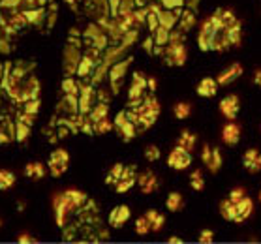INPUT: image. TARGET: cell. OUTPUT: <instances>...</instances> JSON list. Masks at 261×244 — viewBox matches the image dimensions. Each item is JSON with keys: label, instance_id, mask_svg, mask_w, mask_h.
<instances>
[{"label": "cell", "instance_id": "1", "mask_svg": "<svg viewBox=\"0 0 261 244\" xmlns=\"http://www.w3.org/2000/svg\"><path fill=\"white\" fill-rule=\"evenodd\" d=\"M222 30H224V26H222V21H220L218 13H214L213 17H208L207 21H205V23L201 24L199 36H197V43H199V49H201V51H213L214 38L218 36Z\"/></svg>", "mask_w": 261, "mask_h": 244}, {"label": "cell", "instance_id": "2", "mask_svg": "<svg viewBox=\"0 0 261 244\" xmlns=\"http://www.w3.org/2000/svg\"><path fill=\"white\" fill-rule=\"evenodd\" d=\"M68 166H70V154H68V150L57 149L51 152V156H49V171H51L53 177L64 175Z\"/></svg>", "mask_w": 261, "mask_h": 244}, {"label": "cell", "instance_id": "3", "mask_svg": "<svg viewBox=\"0 0 261 244\" xmlns=\"http://www.w3.org/2000/svg\"><path fill=\"white\" fill-rule=\"evenodd\" d=\"M190 164H192V154L188 150L180 149V147H175L169 152V156H167V166L171 167V169H177V171L188 169Z\"/></svg>", "mask_w": 261, "mask_h": 244}, {"label": "cell", "instance_id": "4", "mask_svg": "<svg viewBox=\"0 0 261 244\" xmlns=\"http://www.w3.org/2000/svg\"><path fill=\"white\" fill-rule=\"evenodd\" d=\"M239 109H241V101H239L237 94H229L220 101V111H222V115L229 120H233L235 117H237Z\"/></svg>", "mask_w": 261, "mask_h": 244}, {"label": "cell", "instance_id": "5", "mask_svg": "<svg viewBox=\"0 0 261 244\" xmlns=\"http://www.w3.org/2000/svg\"><path fill=\"white\" fill-rule=\"evenodd\" d=\"M59 199L64 203L66 207H68V210L71 212V210H75V208L81 207V205L87 201V196L79 190H66L62 196H59Z\"/></svg>", "mask_w": 261, "mask_h": 244}, {"label": "cell", "instance_id": "6", "mask_svg": "<svg viewBox=\"0 0 261 244\" xmlns=\"http://www.w3.org/2000/svg\"><path fill=\"white\" fill-rule=\"evenodd\" d=\"M166 62L169 66H182L186 62V47L182 45H167Z\"/></svg>", "mask_w": 261, "mask_h": 244}, {"label": "cell", "instance_id": "7", "mask_svg": "<svg viewBox=\"0 0 261 244\" xmlns=\"http://www.w3.org/2000/svg\"><path fill=\"white\" fill-rule=\"evenodd\" d=\"M243 75V66L239 64V62H233L231 66H227L224 72L220 73L218 75V85H222V87H226V85H229V83H233L237 77H241Z\"/></svg>", "mask_w": 261, "mask_h": 244}, {"label": "cell", "instance_id": "8", "mask_svg": "<svg viewBox=\"0 0 261 244\" xmlns=\"http://www.w3.org/2000/svg\"><path fill=\"white\" fill-rule=\"evenodd\" d=\"M243 164L246 171L250 173H259L261 171V152L255 149H248L243 156Z\"/></svg>", "mask_w": 261, "mask_h": 244}, {"label": "cell", "instance_id": "9", "mask_svg": "<svg viewBox=\"0 0 261 244\" xmlns=\"http://www.w3.org/2000/svg\"><path fill=\"white\" fill-rule=\"evenodd\" d=\"M128 220H130V208L126 207V205L115 207L111 210V214H109V224L113 227H122Z\"/></svg>", "mask_w": 261, "mask_h": 244}, {"label": "cell", "instance_id": "10", "mask_svg": "<svg viewBox=\"0 0 261 244\" xmlns=\"http://www.w3.org/2000/svg\"><path fill=\"white\" fill-rule=\"evenodd\" d=\"M222 139H224L226 145L235 147L239 143V139H241V126L235 124V122H227L224 126V130H222Z\"/></svg>", "mask_w": 261, "mask_h": 244}, {"label": "cell", "instance_id": "11", "mask_svg": "<svg viewBox=\"0 0 261 244\" xmlns=\"http://www.w3.org/2000/svg\"><path fill=\"white\" fill-rule=\"evenodd\" d=\"M196 92L203 98H213L218 92V81L213 77H205L199 81V85L196 87Z\"/></svg>", "mask_w": 261, "mask_h": 244}, {"label": "cell", "instance_id": "12", "mask_svg": "<svg viewBox=\"0 0 261 244\" xmlns=\"http://www.w3.org/2000/svg\"><path fill=\"white\" fill-rule=\"evenodd\" d=\"M137 182L141 186V192L147 194V196L152 194V192H156V188H158V179H156V175L152 171H145L143 175H139Z\"/></svg>", "mask_w": 261, "mask_h": 244}, {"label": "cell", "instance_id": "13", "mask_svg": "<svg viewBox=\"0 0 261 244\" xmlns=\"http://www.w3.org/2000/svg\"><path fill=\"white\" fill-rule=\"evenodd\" d=\"M237 205V224H243L246 218H248L250 214H252V210H254V201L250 199L248 196H244L241 201L235 203Z\"/></svg>", "mask_w": 261, "mask_h": 244}, {"label": "cell", "instance_id": "14", "mask_svg": "<svg viewBox=\"0 0 261 244\" xmlns=\"http://www.w3.org/2000/svg\"><path fill=\"white\" fill-rule=\"evenodd\" d=\"M220 214H222L224 220L235 222L237 220V205L227 197V199H224V201L220 203Z\"/></svg>", "mask_w": 261, "mask_h": 244}, {"label": "cell", "instance_id": "15", "mask_svg": "<svg viewBox=\"0 0 261 244\" xmlns=\"http://www.w3.org/2000/svg\"><path fill=\"white\" fill-rule=\"evenodd\" d=\"M24 177H29V179H34V180H40L45 177V167H43L42 161H30L24 166Z\"/></svg>", "mask_w": 261, "mask_h": 244}, {"label": "cell", "instance_id": "16", "mask_svg": "<svg viewBox=\"0 0 261 244\" xmlns=\"http://www.w3.org/2000/svg\"><path fill=\"white\" fill-rule=\"evenodd\" d=\"M196 143H197V137L188 130H182V133L177 139V147L188 150V152H192V150L196 149Z\"/></svg>", "mask_w": 261, "mask_h": 244}, {"label": "cell", "instance_id": "17", "mask_svg": "<svg viewBox=\"0 0 261 244\" xmlns=\"http://www.w3.org/2000/svg\"><path fill=\"white\" fill-rule=\"evenodd\" d=\"M145 216H147V220L150 222V229H152L154 233L160 231L162 227H164V224H166V216L160 214L158 210H148Z\"/></svg>", "mask_w": 261, "mask_h": 244}, {"label": "cell", "instance_id": "18", "mask_svg": "<svg viewBox=\"0 0 261 244\" xmlns=\"http://www.w3.org/2000/svg\"><path fill=\"white\" fill-rule=\"evenodd\" d=\"M184 201H182V196L178 194V192H173V194H169L166 199V207L167 210H171V212H178L180 208H182Z\"/></svg>", "mask_w": 261, "mask_h": 244}, {"label": "cell", "instance_id": "19", "mask_svg": "<svg viewBox=\"0 0 261 244\" xmlns=\"http://www.w3.org/2000/svg\"><path fill=\"white\" fill-rule=\"evenodd\" d=\"M15 184V175L8 169H0V192L10 190Z\"/></svg>", "mask_w": 261, "mask_h": 244}, {"label": "cell", "instance_id": "20", "mask_svg": "<svg viewBox=\"0 0 261 244\" xmlns=\"http://www.w3.org/2000/svg\"><path fill=\"white\" fill-rule=\"evenodd\" d=\"M173 113H175V117H177L178 120L188 119L190 113H192V105L188 103V101H178L177 105L173 107Z\"/></svg>", "mask_w": 261, "mask_h": 244}, {"label": "cell", "instance_id": "21", "mask_svg": "<svg viewBox=\"0 0 261 244\" xmlns=\"http://www.w3.org/2000/svg\"><path fill=\"white\" fill-rule=\"evenodd\" d=\"M107 113H109V105H107L106 101H101V103H98V105L90 111V120H92V122H98V120L106 119Z\"/></svg>", "mask_w": 261, "mask_h": 244}, {"label": "cell", "instance_id": "22", "mask_svg": "<svg viewBox=\"0 0 261 244\" xmlns=\"http://www.w3.org/2000/svg\"><path fill=\"white\" fill-rule=\"evenodd\" d=\"M207 167L211 173L220 171V167H222V152L218 149H213V154H211V160L207 161Z\"/></svg>", "mask_w": 261, "mask_h": 244}, {"label": "cell", "instance_id": "23", "mask_svg": "<svg viewBox=\"0 0 261 244\" xmlns=\"http://www.w3.org/2000/svg\"><path fill=\"white\" fill-rule=\"evenodd\" d=\"M226 34H227V38H229V42H231V45H241V23H235V24H231L229 29H226Z\"/></svg>", "mask_w": 261, "mask_h": 244}, {"label": "cell", "instance_id": "24", "mask_svg": "<svg viewBox=\"0 0 261 244\" xmlns=\"http://www.w3.org/2000/svg\"><path fill=\"white\" fill-rule=\"evenodd\" d=\"M122 171H124V166L122 164H115L113 169L107 173V179H106V184H117L122 177Z\"/></svg>", "mask_w": 261, "mask_h": 244}, {"label": "cell", "instance_id": "25", "mask_svg": "<svg viewBox=\"0 0 261 244\" xmlns=\"http://www.w3.org/2000/svg\"><path fill=\"white\" fill-rule=\"evenodd\" d=\"M216 13H218L220 21H222V26H224V30L229 29L231 24L237 23V17L233 15L231 10H218V12H216Z\"/></svg>", "mask_w": 261, "mask_h": 244}, {"label": "cell", "instance_id": "26", "mask_svg": "<svg viewBox=\"0 0 261 244\" xmlns=\"http://www.w3.org/2000/svg\"><path fill=\"white\" fill-rule=\"evenodd\" d=\"M152 229H150V222L147 220V216H141V218H137L136 220V233L137 235H147V233H150Z\"/></svg>", "mask_w": 261, "mask_h": 244}, {"label": "cell", "instance_id": "27", "mask_svg": "<svg viewBox=\"0 0 261 244\" xmlns=\"http://www.w3.org/2000/svg\"><path fill=\"white\" fill-rule=\"evenodd\" d=\"M190 184L192 188L196 192H203V188H205V180H203V175L201 171H194L190 175Z\"/></svg>", "mask_w": 261, "mask_h": 244}, {"label": "cell", "instance_id": "28", "mask_svg": "<svg viewBox=\"0 0 261 244\" xmlns=\"http://www.w3.org/2000/svg\"><path fill=\"white\" fill-rule=\"evenodd\" d=\"M111 128H113V124L109 122V119H101L98 120V122H94V133H100V135H103V133H107V131H111Z\"/></svg>", "mask_w": 261, "mask_h": 244}, {"label": "cell", "instance_id": "29", "mask_svg": "<svg viewBox=\"0 0 261 244\" xmlns=\"http://www.w3.org/2000/svg\"><path fill=\"white\" fill-rule=\"evenodd\" d=\"M136 184V177H128V179H120L117 182V194H126L132 186Z\"/></svg>", "mask_w": 261, "mask_h": 244}, {"label": "cell", "instance_id": "30", "mask_svg": "<svg viewBox=\"0 0 261 244\" xmlns=\"http://www.w3.org/2000/svg\"><path fill=\"white\" fill-rule=\"evenodd\" d=\"M196 24V15L192 12H184L182 19H180V30H190Z\"/></svg>", "mask_w": 261, "mask_h": 244}, {"label": "cell", "instance_id": "31", "mask_svg": "<svg viewBox=\"0 0 261 244\" xmlns=\"http://www.w3.org/2000/svg\"><path fill=\"white\" fill-rule=\"evenodd\" d=\"M145 158H147L148 161L160 160V149H158L156 145H147V147H145Z\"/></svg>", "mask_w": 261, "mask_h": 244}, {"label": "cell", "instance_id": "32", "mask_svg": "<svg viewBox=\"0 0 261 244\" xmlns=\"http://www.w3.org/2000/svg\"><path fill=\"white\" fill-rule=\"evenodd\" d=\"M29 133H30L29 124H27V122H23V120H19V122H17V133H15V139H17V141H24V139L29 137Z\"/></svg>", "mask_w": 261, "mask_h": 244}, {"label": "cell", "instance_id": "33", "mask_svg": "<svg viewBox=\"0 0 261 244\" xmlns=\"http://www.w3.org/2000/svg\"><path fill=\"white\" fill-rule=\"evenodd\" d=\"M156 43H160V45L169 43V32H167L164 26H158V29H156Z\"/></svg>", "mask_w": 261, "mask_h": 244}, {"label": "cell", "instance_id": "34", "mask_svg": "<svg viewBox=\"0 0 261 244\" xmlns=\"http://www.w3.org/2000/svg\"><path fill=\"white\" fill-rule=\"evenodd\" d=\"M197 240H199L201 244H211V242H214V231H211V229H203V231L199 233Z\"/></svg>", "mask_w": 261, "mask_h": 244}, {"label": "cell", "instance_id": "35", "mask_svg": "<svg viewBox=\"0 0 261 244\" xmlns=\"http://www.w3.org/2000/svg\"><path fill=\"white\" fill-rule=\"evenodd\" d=\"M126 66H128V62H122V64L115 66V70H113V72H111V81H113V85L117 83V79L122 77V73H124Z\"/></svg>", "mask_w": 261, "mask_h": 244}, {"label": "cell", "instance_id": "36", "mask_svg": "<svg viewBox=\"0 0 261 244\" xmlns=\"http://www.w3.org/2000/svg\"><path fill=\"white\" fill-rule=\"evenodd\" d=\"M62 90H64L66 94H75L77 92V85H75V81H71V79H66L64 83H62Z\"/></svg>", "mask_w": 261, "mask_h": 244}, {"label": "cell", "instance_id": "37", "mask_svg": "<svg viewBox=\"0 0 261 244\" xmlns=\"http://www.w3.org/2000/svg\"><path fill=\"white\" fill-rule=\"evenodd\" d=\"M12 24L15 26V29H23L24 24H27V15H24V13H17V15H13Z\"/></svg>", "mask_w": 261, "mask_h": 244}, {"label": "cell", "instance_id": "38", "mask_svg": "<svg viewBox=\"0 0 261 244\" xmlns=\"http://www.w3.org/2000/svg\"><path fill=\"white\" fill-rule=\"evenodd\" d=\"M244 196H246V194H244V188H235V190L229 192V199H231L233 203L241 201V199H243Z\"/></svg>", "mask_w": 261, "mask_h": 244}, {"label": "cell", "instance_id": "39", "mask_svg": "<svg viewBox=\"0 0 261 244\" xmlns=\"http://www.w3.org/2000/svg\"><path fill=\"white\" fill-rule=\"evenodd\" d=\"M184 43V36L180 32H173L169 34V45H182Z\"/></svg>", "mask_w": 261, "mask_h": 244}, {"label": "cell", "instance_id": "40", "mask_svg": "<svg viewBox=\"0 0 261 244\" xmlns=\"http://www.w3.org/2000/svg\"><path fill=\"white\" fill-rule=\"evenodd\" d=\"M90 68H92V64H90V60H89V59H83V62H81V66H79L77 73H79V75H87Z\"/></svg>", "mask_w": 261, "mask_h": 244}, {"label": "cell", "instance_id": "41", "mask_svg": "<svg viewBox=\"0 0 261 244\" xmlns=\"http://www.w3.org/2000/svg\"><path fill=\"white\" fill-rule=\"evenodd\" d=\"M38 107H40V101H38V100H30L29 103H27V107H24V111H27V113H30V115H36Z\"/></svg>", "mask_w": 261, "mask_h": 244}, {"label": "cell", "instance_id": "42", "mask_svg": "<svg viewBox=\"0 0 261 244\" xmlns=\"http://www.w3.org/2000/svg\"><path fill=\"white\" fill-rule=\"evenodd\" d=\"M17 242L21 244H29V242H38L34 237H30V235H19L17 237Z\"/></svg>", "mask_w": 261, "mask_h": 244}, {"label": "cell", "instance_id": "43", "mask_svg": "<svg viewBox=\"0 0 261 244\" xmlns=\"http://www.w3.org/2000/svg\"><path fill=\"white\" fill-rule=\"evenodd\" d=\"M148 24H150V30L158 29V19H156V15H148Z\"/></svg>", "mask_w": 261, "mask_h": 244}, {"label": "cell", "instance_id": "44", "mask_svg": "<svg viewBox=\"0 0 261 244\" xmlns=\"http://www.w3.org/2000/svg\"><path fill=\"white\" fill-rule=\"evenodd\" d=\"M12 139H13V137H8L6 133H4V131L0 130V143H10Z\"/></svg>", "mask_w": 261, "mask_h": 244}, {"label": "cell", "instance_id": "45", "mask_svg": "<svg viewBox=\"0 0 261 244\" xmlns=\"http://www.w3.org/2000/svg\"><path fill=\"white\" fill-rule=\"evenodd\" d=\"M254 83L257 85V87H261V70H255V73H254Z\"/></svg>", "mask_w": 261, "mask_h": 244}, {"label": "cell", "instance_id": "46", "mask_svg": "<svg viewBox=\"0 0 261 244\" xmlns=\"http://www.w3.org/2000/svg\"><path fill=\"white\" fill-rule=\"evenodd\" d=\"M147 87H148L150 90H156V79H154V77L147 79Z\"/></svg>", "mask_w": 261, "mask_h": 244}, {"label": "cell", "instance_id": "47", "mask_svg": "<svg viewBox=\"0 0 261 244\" xmlns=\"http://www.w3.org/2000/svg\"><path fill=\"white\" fill-rule=\"evenodd\" d=\"M167 242H169V244H180L182 240H180L178 237H169V238H167Z\"/></svg>", "mask_w": 261, "mask_h": 244}, {"label": "cell", "instance_id": "48", "mask_svg": "<svg viewBox=\"0 0 261 244\" xmlns=\"http://www.w3.org/2000/svg\"><path fill=\"white\" fill-rule=\"evenodd\" d=\"M66 2H68V4H73V2H75V0H66Z\"/></svg>", "mask_w": 261, "mask_h": 244}, {"label": "cell", "instance_id": "49", "mask_svg": "<svg viewBox=\"0 0 261 244\" xmlns=\"http://www.w3.org/2000/svg\"><path fill=\"white\" fill-rule=\"evenodd\" d=\"M259 201H261V192H259Z\"/></svg>", "mask_w": 261, "mask_h": 244}, {"label": "cell", "instance_id": "50", "mask_svg": "<svg viewBox=\"0 0 261 244\" xmlns=\"http://www.w3.org/2000/svg\"><path fill=\"white\" fill-rule=\"evenodd\" d=\"M0 226H2V222H0Z\"/></svg>", "mask_w": 261, "mask_h": 244}]
</instances>
